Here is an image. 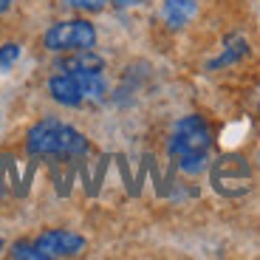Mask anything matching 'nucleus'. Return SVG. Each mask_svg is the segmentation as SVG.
Masks as SVG:
<instances>
[{
    "mask_svg": "<svg viewBox=\"0 0 260 260\" xmlns=\"http://www.w3.org/2000/svg\"><path fill=\"white\" fill-rule=\"evenodd\" d=\"M37 252L43 254V260L48 257H74V254L82 252L85 246V238L82 235H74V232H65V229H48L43 232L34 241Z\"/></svg>",
    "mask_w": 260,
    "mask_h": 260,
    "instance_id": "obj_6",
    "label": "nucleus"
},
{
    "mask_svg": "<svg viewBox=\"0 0 260 260\" xmlns=\"http://www.w3.org/2000/svg\"><path fill=\"white\" fill-rule=\"evenodd\" d=\"M26 150L31 156H82L88 150V142L71 124L59 119H43L28 130Z\"/></svg>",
    "mask_w": 260,
    "mask_h": 260,
    "instance_id": "obj_3",
    "label": "nucleus"
},
{
    "mask_svg": "<svg viewBox=\"0 0 260 260\" xmlns=\"http://www.w3.org/2000/svg\"><path fill=\"white\" fill-rule=\"evenodd\" d=\"M17 57H20V46L17 43H6V46L0 48V71L12 68V65L17 62Z\"/></svg>",
    "mask_w": 260,
    "mask_h": 260,
    "instance_id": "obj_9",
    "label": "nucleus"
},
{
    "mask_svg": "<svg viewBox=\"0 0 260 260\" xmlns=\"http://www.w3.org/2000/svg\"><path fill=\"white\" fill-rule=\"evenodd\" d=\"M209 147H212V136H209V124L201 116H184L176 124L173 136H170V156L184 173L198 176L209 161Z\"/></svg>",
    "mask_w": 260,
    "mask_h": 260,
    "instance_id": "obj_1",
    "label": "nucleus"
},
{
    "mask_svg": "<svg viewBox=\"0 0 260 260\" xmlns=\"http://www.w3.org/2000/svg\"><path fill=\"white\" fill-rule=\"evenodd\" d=\"M65 6L82 9V12H102L108 6V0H65Z\"/></svg>",
    "mask_w": 260,
    "mask_h": 260,
    "instance_id": "obj_11",
    "label": "nucleus"
},
{
    "mask_svg": "<svg viewBox=\"0 0 260 260\" xmlns=\"http://www.w3.org/2000/svg\"><path fill=\"white\" fill-rule=\"evenodd\" d=\"M246 51H249V46L243 43V40H238L235 46H229V51H223V57H218L215 62H209V68H221V65H232L235 59H241Z\"/></svg>",
    "mask_w": 260,
    "mask_h": 260,
    "instance_id": "obj_8",
    "label": "nucleus"
},
{
    "mask_svg": "<svg viewBox=\"0 0 260 260\" xmlns=\"http://www.w3.org/2000/svg\"><path fill=\"white\" fill-rule=\"evenodd\" d=\"M209 181L226 198H241V195H246L252 189V167H249V161L243 156L229 153V156H221L212 164Z\"/></svg>",
    "mask_w": 260,
    "mask_h": 260,
    "instance_id": "obj_4",
    "label": "nucleus"
},
{
    "mask_svg": "<svg viewBox=\"0 0 260 260\" xmlns=\"http://www.w3.org/2000/svg\"><path fill=\"white\" fill-rule=\"evenodd\" d=\"M48 51H85L96 46V28L88 20H62L43 34Z\"/></svg>",
    "mask_w": 260,
    "mask_h": 260,
    "instance_id": "obj_5",
    "label": "nucleus"
},
{
    "mask_svg": "<svg viewBox=\"0 0 260 260\" xmlns=\"http://www.w3.org/2000/svg\"><path fill=\"white\" fill-rule=\"evenodd\" d=\"M0 252H3V243H0Z\"/></svg>",
    "mask_w": 260,
    "mask_h": 260,
    "instance_id": "obj_14",
    "label": "nucleus"
},
{
    "mask_svg": "<svg viewBox=\"0 0 260 260\" xmlns=\"http://www.w3.org/2000/svg\"><path fill=\"white\" fill-rule=\"evenodd\" d=\"M12 3H14V0H0V14L9 12V6H12Z\"/></svg>",
    "mask_w": 260,
    "mask_h": 260,
    "instance_id": "obj_13",
    "label": "nucleus"
},
{
    "mask_svg": "<svg viewBox=\"0 0 260 260\" xmlns=\"http://www.w3.org/2000/svg\"><path fill=\"white\" fill-rule=\"evenodd\" d=\"M161 12L170 28H184L198 12V0H164Z\"/></svg>",
    "mask_w": 260,
    "mask_h": 260,
    "instance_id": "obj_7",
    "label": "nucleus"
},
{
    "mask_svg": "<svg viewBox=\"0 0 260 260\" xmlns=\"http://www.w3.org/2000/svg\"><path fill=\"white\" fill-rule=\"evenodd\" d=\"M113 3H119V6H136V3H142V0H113Z\"/></svg>",
    "mask_w": 260,
    "mask_h": 260,
    "instance_id": "obj_12",
    "label": "nucleus"
},
{
    "mask_svg": "<svg viewBox=\"0 0 260 260\" xmlns=\"http://www.w3.org/2000/svg\"><path fill=\"white\" fill-rule=\"evenodd\" d=\"M105 77L102 68H62V74H54L48 79V93L54 102L65 108H79L85 102H102L105 99Z\"/></svg>",
    "mask_w": 260,
    "mask_h": 260,
    "instance_id": "obj_2",
    "label": "nucleus"
},
{
    "mask_svg": "<svg viewBox=\"0 0 260 260\" xmlns=\"http://www.w3.org/2000/svg\"><path fill=\"white\" fill-rule=\"evenodd\" d=\"M12 257H23V260H43V254L37 252L34 243H14L12 246Z\"/></svg>",
    "mask_w": 260,
    "mask_h": 260,
    "instance_id": "obj_10",
    "label": "nucleus"
}]
</instances>
